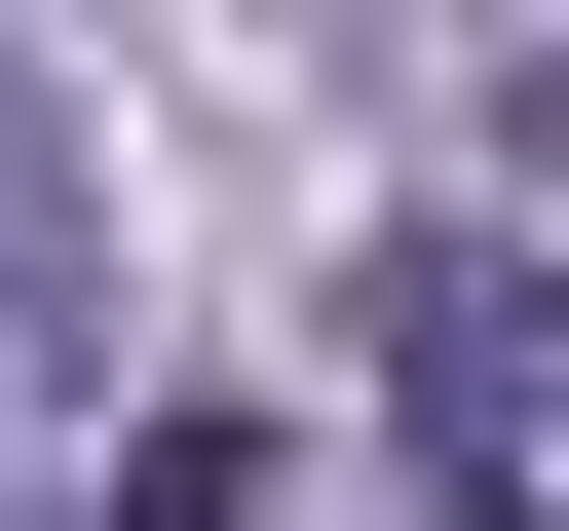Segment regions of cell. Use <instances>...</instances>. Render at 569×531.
<instances>
[{"label":"cell","mask_w":569,"mask_h":531,"mask_svg":"<svg viewBox=\"0 0 569 531\" xmlns=\"http://www.w3.org/2000/svg\"><path fill=\"white\" fill-rule=\"evenodd\" d=\"M342 304H380V455L456 531H569V228H380Z\"/></svg>","instance_id":"1"},{"label":"cell","mask_w":569,"mask_h":531,"mask_svg":"<svg viewBox=\"0 0 569 531\" xmlns=\"http://www.w3.org/2000/svg\"><path fill=\"white\" fill-rule=\"evenodd\" d=\"M77 342H114V228H77V114L0 77V455L77 418Z\"/></svg>","instance_id":"2"},{"label":"cell","mask_w":569,"mask_h":531,"mask_svg":"<svg viewBox=\"0 0 569 531\" xmlns=\"http://www.w3.org/2000/svg\"><path fill=\"white\" fill-rule=\"evenodd\" d=\"M39 531H266V455H228V418H152V455H77Z\"/></svg>","instance_id":"3"},{"label":"cell","mask_w":569,"mask_h":531,"mask_svg":"<svg viewBox=\"0 0 569 531\" xmlns=\"http://www.w3.org/2000/svg\"><path fill=\"white\" fill-rule=\"evenodd\" d=\"M493 114H531V152H569V39H531V77H493Z\"/></svg>","instance_id":"4"}]
</instances>
